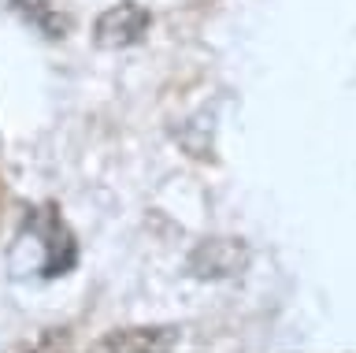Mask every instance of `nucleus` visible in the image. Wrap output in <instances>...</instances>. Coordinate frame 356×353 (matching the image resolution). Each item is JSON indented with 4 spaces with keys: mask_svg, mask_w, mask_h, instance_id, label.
Segmentation results:
<instances>
[{
    "mask_svg": "<svg viewBox=\"0 0 356 353\" xmlns=\"http://www.w3.org/2000/svg\"><path fill=\"white\" fill-rule=\"evenodd\" d=\"M149 26H152L149 8H141L138 0H122V4H111L108 12L97 15L93 41L100 49H130L138 41H145Z\"/></svg>",
    "mask_w": 356,
    "mask_h": 353,
    "instance_id": "obj_1",
    "label": "nucleus"
},
{
    "mask_svg": "<svg viewBox=\"0 0 356 353\" xmlns=\"http://www.w3.org/2000/svg\"><path fill=\"white\" fill-rule=\"evenodd\" d=\"M11 8H15L30 26H38L44 38H67L71 34V15L60 8V0H11Z\"/></svg>",
    "mask_w": 356,
    "mask_h": 353,
    "instance_id": "obj_3",
    "label": "nucleus"
},
{
    "mask_svg": "<svg viewBox=\"0 0 356 353\" xmlns=\"http://www.w3.org/2000/svg\"><path fill=\"white\" fill-rule=\"evenodd\" d=\"M178 331L175 327H122L93 342V353H175Z\"/></svg>",
    "mask_w": 356,
    "mask_h": 353,
    "instance_id": "obj_2",
    "label": "nucleus"
}]
</instances>
